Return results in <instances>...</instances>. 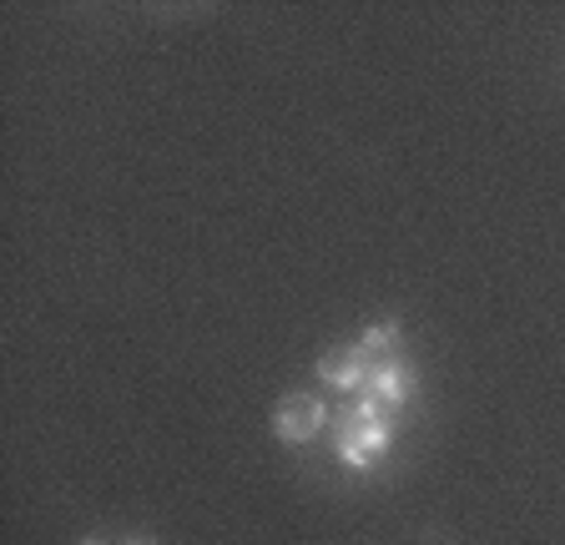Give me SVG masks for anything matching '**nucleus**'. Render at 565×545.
Returning a JSON list of instances; mask_svg holds the SVG:
<instances>
[{
    "label": "nucleus",
    "mask_w": 565,
    "mask_h": 545,
    "mask_svg": "<svg viewBox=\"0 0 565 545\" xmlns=\"http://www.w3.org/2000/svg\"><path fill=\"white\" fill-rule=\"evenodd\" d=\"M388 439H394V419H388V409L374 394H364V399L339 419V429H333V450H339V460L349 464V470H369V464L388 450Z\"/></svg>",
    "instance_id": "1"
},
{
    "label": "nucleus",
    "mask_w": 565,
    "mask_h": 545,
    "mask_svg": "<svg viewBox=\"0 0 565 545\" xmlns=\"http://www.w3.org/2000/svg\"><path fill=\"white\" fill-rule=\"evenodd\" d=\"M323 425H329V404L318 399V394H288L273 409V435L282 445H308V439L323 435Z\"/></svg>",
    "instance_id": "2"
},
{
    "label": "nucleus",
    "mask_w": 565,
    "mask_h": 545,
    "mask_svg": "<svg viewBox=\"0 0 565 545\" xmlns=\"http://www.w3.org/2000/svg\"><path fill=\"white\" fill-rule=\"evenodd\" d=\"M369 354L359 344L353 349H339V354H323L318 359V380L329 384V389H343V394H353V389H364L369 384Z\"/></svg>",
    "instance_id": "3"
},
{
    "label": "nucleus",
    "mask_w": 565,
    "mask_h": 545,
    "mask_svg": "<svg viewBox=\"0 0 565 545\" xmlns=\"http://www.w3.org/2000/svg\"><path fill=\"white\" fill-rule=\"evenodd\" d=\"M369 394H374L384 409H399V404H409L414 394V368L399 364V359H374V368H369Z\"/></svg>",
    "instance_id": "4"
},
{
    "label": "nucleus",
    "mask_w": 565,
    "mask_h": 545,
    "mask_svg": "<svg viewBox=\"0 0 565 545\" xmlns=\"http://www.w3.org/2000/svg\"><path fill=\"white\" fill-rule=\"evenodd\" d=\"M399 344V319H384V323H374V329H364V339H359V349L364 354H384L388 359V349Z\"/></svg>",
    "instance_id": "5"
},
{
    "label": "nucleus",
    "mask_w": 565,
    "mask_h": 545,
    "mask_svg": "<svg viewBox=\"0 0 565 545\" xmlns=\"http://www.w3.org/2000/svg\"><path fill=\"white\" fill-rule=\"evenodd\" d=\"M121 545H157V541H152V535H127Z\"/></svg>",
    "instance_id": "6"
},
{
    "label": "nucleus",
    "mask_w": 565,
    "mask_h": 545,
    "mask_svg": "<svg viewBox=\"0 0 565 545\" xmlns=\"http://www.w3.org/2000/svg\"><path fill=\"white\" fill-rule=\"evenodd\" d=\"M82 545H106V541H96V535H86V541Z\"/></svg>",
    "instance_id": "7"
}]
</instances>
